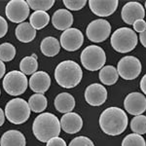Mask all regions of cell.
Masks as SVG:
<instances>
[{"instance_id": "1", "label": "cell", "mask_w": 146, "mask_h": 146, "mask_svg": "<svg viewBox=\"0 0 146 146\" xmlns=\"http://www.w3.org/2000/svg\"><path fill=\"white\" fill-rule=\"evenodd\" d=\"M128 115L119 107L106 108L100 116V127L104 133L111 136L120 135L128 127Z\"/></svg>"}, {"instance_id": "2", "label": "cell", "mask_w": 146, "mask_h": 146, "mask_svg": "<svg viewBox=\"0 0 146 146\" xmlns=\"http://www.w3.org/2000/svg\"><path fill=\"white\" fill-rule=\"evenodd\" d=\"M60 123L56 115L45 112L39 114L34 119L32 131L35 137L41 142H48L60 133Z\"/></svg>"}, {"instance_id": "3", "label": "cell", "mask_w": 146, "mask_h": 146, "mask_svg": "<svg viewBox=\"0 0 146 146\" xmlns=\"http://www.w3.org/2000/svg\"><path fill=\"white\" fill-rule=\"evenodd\" d=\"M83 77L81 66L74 60H63L55 69V79L60 87L72 89L78 86Z\"/></svg>"}, {"instance_id": "4", "label": "cell", "mask_w": 146, "mask_h": 146, "mask_svg": "<svg viewBox=\"0 0 146 146\" xmlns=\"http://www.w3.org/2000/svg\"><path fill=\"white\" fill-rule=\"evenodd\" d=\"M138 37L129 27H120L111 35V46L118 53H129L137 45Z\"/></svg>"}, {"instance_id": "5", "label": "cell", "mask_w": 146, "mask_h": 146, "mask_svg": "<svg viewBox=\"0 0 146 146\" xmlns=\"http://www.w3.org/2000/svg\"><path fill=\"white\" fill-rule=\"evenodd\" d=\"M28 103L23 98H16L8 101L5 106V117L12 124L21 125L27 122L30 116Z\"/></svg>"}, {"instance_id": "6", "label": "cell", "mask_w": 146, "mask_h": 146, "mask_svg": "<svg viewBox=\"0 0 146 146\" xmlns=\"http://www.w3.org/2000/svg\"><path fill=\"white\" fill-rule=\"evenodd\" d=\"M82 65L90 71L100 70L106 62V55L100 46L90 45L84 49L81 53Z\"/></svg>"}, {"instance_id": "7", "label": "cell", "mask_w": 146, "mask_h": 146, "mask_svg": "<svg viewBox=\"0 0 146 146\" xmlns=\"http://www.w3.org/2000/svg\"><path fill=\"white\" fill-rule=\"evenodd\" d=\"M28 81L27 75L18 70H12L5 74L3 79V88L8 95L17 96L27 91Z\"/></svg>"}, {"instance_id": "8", "label": "cell", "mask_w": 146, "mask_h": 146, "mask_svg": "<svg viewBox=\"0 0 146 146\" xmlns=\"http://www.w3.org/2000/svg\"><path fill=\"white\" fill-rule=\"evenodd\" d=\"M142 65L140 60L133 56H126L119 60L117 71L125 80H133L139 76Z\"/></svg>"}, {"instance_id": "9", "label": "cell", "mask_w": 146, "mask_h": 146, "mask_svg": "<svg viewBox=\"0 0 146 146\" xmlns=\"http://www.w3.org/2000/svg\"><path fill=\"white\" fill-rule=\"evenodd\" d=\"M111 33V25L106 20L98 19L89 23L86 30L87 37L94 43L105 41Z\"/></svg>"}, {"instance_id": "10", "label": "cell", "mask_w": 146, "mask_h": 146, "mask_svg": "<svg viewBox=\"0 0 146 146\" xmlns=\"http://www.w3.org/2000/svg\"><path fill=\"white\" fill-rule=\"evenodd\" d=\"M6 17L12 23H25L29 16V6L25 0H11L5 8Z\"/></svg>"}, {"instance_id": "11", "label": "cell", "mask_w": 146, "mask_h": 146, "mask_svg": "<svg viewBox=\"0 0 146 146\" xmlns=\"http://www.w3.org/2000/svg\"><path fill=\"white\" fill-rule=\"evenodd\" d=\"M84 43V35L78 28L70 27L64 30L60 35V44L67 52H75Z\"/></svg>"}, {"instance_id": "12", "label": "cell", "mask_w": 146, "mask_h": 146, "mask_svg": "<svg viewBox=\"0 0 146 146\" xmlns=\"http://www.w3.org/2000/svg\"><path fill=\"white\" fill-rule=\"evenodd\" d=\"M124 106L126 111L131 115H142L146 110V98L144 95L137 92L129 94L125 98Z\"/></svg>"}, {"instance_id": "13", "label": "cell", "mask_w": 146, "mask_h": 146, "mask_svg": "<svg viewBox=\"0 0 146 146\" xmlns=\"http://www.w3.org/2000/svg\"><path fill=\"white\" fill-rule=\"evenodd\" d=\"M121 17L127 25H133L138 20H143L145 17V9L140 3L131 1L126 3L122 8Z\"/></svg>"}, {"instance_id": "14", "label": "cell", "mask_w": 146, "mask_h": 146, "mask_svg": "<svg viewBox=\"0 0 146 146\" xmlns=\"http://www.w3.org/2000/svg\"><path fill=\"white\" fill-rule=\"evenodd\" d=\"M85 100L92 106H100L107 100V90L101 84H91L85 91Z\"/></svg>"}, {"instance_id": "15", "label": "cell", "mask_w": 146, "mask_h": 146, "mask_svg": "<svg viewBox=\"0 0 146 146\" xmlns=\"http://www.w3.org/2000/svg\"><path fill=\"white\" fill-rule=\"evenodd\" d=\"M119 5L118 0H90L91 11L98 17H108L116 12Z\"/></svg>"}, {"instance_id": "16", "label": "cell", "mask_w": 146, "mask_h": 146, "mask_svg": "<svg viewBox=\"0 0 146 146\" xmlns=\"http://www.w3.org/2000/svg\"><path fill=\"white\" fill-rule=\"evenodd\" d=\"M60 129L62 131L69 135H74L81 131L83 127V120L78 113L69 112L62 115V117L60 120Z\"/></svg>"}, {"instance_id": "17", "label": "cell", "mask_w": 146, "mask_h": 146, "mask_svg": "<svg viewBox=\"0 0 146 146\" xmlns=\"http://www.w3.org/2000/svg\"><path fill=\"white\" fill-rule=\"evenodd\" d=\"M28 85H29L31 91L35 92L36 94L43 95L50 88L51 77L45 71H36L29 78Z\"/></svg>"}, {"instance_id": "18", "label": "cell", "mask_w": 146, "mask_h": 146, "mask_svg": "<svg viewBox=\"0 0 146 146\" xmlns=\"http://www.w3.org/2000/svg\"><path fill=\"white\" fill-rule=\"evenodd\" d=\"M52 23L58 30H66L73 25V15L66 9H58L52 17Z\"/></svg>"}, {"instance_id": "19", "label": "cell", "mask_w": 146, "mask_h": 146, "mask_svg": "<svg viewBox=\"0 0 146 146\" xmlns=\"http://www.w3.org/2000/svg\"><path fill=\"white\" fill-rule=\"evenodd\" d=\"M25 136L17 129H10L3 133L0 139V146H25Z\"/></svg>"}, {"instance_id": "20", "label": "cell", "mask_w": 146, "mask_h": 146, "mask_svg": "<svg viewBox=\"0 0 146 146\" xmlns=\"http://www.w3.org/2000/svg\"><path fill=\"white\" fill-rule=\"evenodd\" d=\"M54 105L58 112L66 114L74 109L75 100L69 93H60L56 96Z\"/></svg>"}, {"instance_id": "21", "label": "cell", "mask_w": 146, "mask_h": 146, "mask_svg": "<svg viewBox=\"0 0 146 146\" xmlns=\"http://www.w3.org/2000/svg\"><path fill=\"white\" fill-rule=\"evenodd\" d=\"M16 37L23 43H29L36 36V30L30 25L29 23H22L16 27Z\"/></svg>"}, {"instance_id": "22", "label": "cell", "mask_w": 146, "mask_h": 146, "mask_svg": "<svg viewBox=\"0 0 146 146\" xmlns=\"http://www.w3.org/2000/svg\"><path fill=\"white\" fill-rule=\"evenodd\" d=\"M40 50L46 56H55L60 53V41L53 36L44 38L40 44Z\"/></svg>"}, {"instance_id": "23", "label": "cell", "mask_w": 146, "mask_h": 146, "mask_svg": "<svg viewBox=\"0 0 146 146\" xmlns=\"http://www.w3.org/2000/svg\"><path fill=\"white\" fill-rule=\"evenodd\" d=\"M98 78H100V82L107 86H111L117 83L119 78V74L117 71V68L114 67L113 65H106L103 66L100 70L98 73Z\"/></svg>"}, {"instance_id": "24", "label": "cell", "mask_w": 146, "mask_h": 146, "mask_svg": "<svg viewBox=\"0 0 146 146\" xmlns=\"http://www.w3.org/2000/svg\"><path fill=\"white\" fill-rule=\"evenodd\" d=\"M50 22V16L47 12L35 11L29 17V23L35 30H39L46 27Z\"/></svg>"}, {"instance_id": "25", "label": "cell", "mask_w": 146, "mask_h": 146, "mask_svg": "<svg viewBox=\"0 0 146 146\" xmlns=\"http://www.w3.org/2000/svg\"><path fill=\"white\" fill-rule=\"evenodd\" d=\"M28 105L31 111L35 113H41L48 106L47 98L42 94H34L28 100Z\"/></svg>"}, {"instance_id": "26", "label": "cell", "mask_w": 146, "mask_h": 146, "mask_svg": "<svg viewBox=\"0 0 146 146\" xmlns=\"http://www.w3.org/2000/svg\"><path fill=\"white\" fill-rule=\"evenodd\" d=\"M38 68V62L37 60L30 56H25L20 62V69L21 72L25 75H32L36 72Z\"/></svg>"}, {"instance_id": "27", "label": "cell", "mask_w": 146, "mask_h": 146, "mask_svg": "<svg viewBox=\"0 0 146 146\" xmlns=\"http://www.w3.org/2000/svg\"><path fill=\"white\" fill-rule=\"evenodd\" d=\"M16 48L11 43L5 42L0 44V60L1 62H11L16 56Z\"/></svg>"}, {"instance_id": "28", "label": "cell", "mask_w": 146, "mask_h": 146, "mask_svg": "<svg viewBox=\"0 0 146 146\" xmlns=\"http://www.w3.org/2000/svg\"><path fill=\"white\" fill-rule=\"evenodd\" d=\"M131 129L136 135H145L146 133V116L138 115L131 121Z\"/></svg>"}, {"instance_id": "29", "label": "cell", "mask_w": 146, "mask_h": 146, "mask_svg": "<svg viewBox=\"0 0 146 146\" xmlns=\"http://www.w3.org/2000/svg\"><path fill=\"white\" fill-rule=\"evenodd\" d=\"M27 3L34 11L47 12L55 4V0H27Z\"/></svg>"}, {"instance_id": "30", "label": "cell", "mask_w": 146, "mask_h": 146, "mask_svg": "<svg viewBox=\"0 0 146 146\" xmlns=\"http://www.w3.org/2000/svg\"><path fill=\"white\" fill-rule=\"evenodd\" d=\"M122 146H146V142L143 136L136 133H131L125 136L122 141Z\"/></svg>"}, {"instance_id": "31", "label": "cell", "mask_w": 146, "mask_h": 146, "mask_svg": "<svg viewBox=\"0 0 146 146\" xmlns=\"http://www.w3.org/2000/svg\"><path fill=\"white\" fill-rule=\"evenodd\" d=\"M63 4L68 11H79L87 4V0H63Z\"/></svg>"}, {"instance_id": "32", "label": "cell", "mask_w": 146, "mask_h": 146, "mask_svg": "<svg viewBox=\"0 0 146 146\" xmlns=\"http://www.w3.org/2000/svg\"><path fill=\"white\" fill-rule=\"evenodd\" d=\"M68 146H95V144L87 136H77L70 141Z\"/></svg>"}, {"instance_id": "33", "label": "cell", "mask_w": 146, "mask_h": 146, "mask_svg": "<svg viewBox=\"0 0 146 146\" xmlns=\"http://www.w3.org/2000/svg\"><path fill=\"white\" fill-rule=\"evenodd\" d=\"M133 29L135 32H138V33H142L146 30V22L144 20H138L133 23Z\"/></svg>"}, {"instance_id": "34", "label": "cell", "mask_w": 146, "mask_h": 146, "mask_svg": "<svg viewBox=\"0 0 146 146\" xmlns=\"http://www.w3.org/2000/svg\"><path fill=\"white\" fill-rule=\"evenodd\" d=\"M46 146H67V144L64 139H62L60 136H56V137H54L49 140Z\"/></svg>"}, {"instance_id": "35", "label": "cell", "mask_w": 146, "mask_h": 146, "mask_svg": "<svg viewBox=\"0 0 146 146\" xmlns=\"http://www.w3.org/2000/svg\"><path fill=\"white\" fill-rule=\"evenodd\" d=\"M8 32V23L3 17L0 16V38L4 37Z\"/></svg>"}, {"instance_id": "36", "label": "cell", "mask_w": 146, "mask_h": 146, "mask_svg": "<svg viewBox=\"0 0 146 146\" xmlns=\"http://www.w3.org/2000/svg\"><path fill=\"white\" fill-rule=\"evenodd\" d=\"M140 90L144 95H146V74L140 80Z\"/></svg>"}, {"instance_id": "37", "label": "cell", "mask_w": 146, "mask_h": 146, "mask_svg": "<svg viewBox=\"0 0 146 146\" xmlns=\"http://www.w3.org/2000/svg\"><path fill=\"white\" fill-rule=\"evenodd\" d=\"M139 40H140V43L142 44L143 47L146 48V30L142 33H139Z\"/></svg>"}, {"instance_id": "38", "label": "cell", "mask_w": 146, "mask_h": 146, "mask_svg": "<svg viewBox=\"0 0 146 146\" xmlns=\"http://www.w3.org/2000/svg\"><path fill=\"white\" fill-rule=\"evenodd\" d=\"M5 71H6L5 64H4L3 62H1V60H0V79H1L4 75H5Z\"/></svg>"}, {"instance_id": "39", "label": "cell", "mask_w": 146, "mask_h": 146, "mask_svg": "<svg viewBox=\"0 0 146 146\" xmlns=\"http://www.w3.org/2000/svg\"><path fill=\"white\" fill-rule=\"evenodd\" d=\"M4 122H5V113L0 108V127L4 124Z\"/></svg>"}, {"instance_id": "40", "label": "cell", "mask_w": 146, "mask_h": 146, "mask_svg": "<svg viewBox=\"0 0 146 146\" xmlns=\"http://www.w3.org/2000/svg\"><path fill=\"white\" fill-rule=\"evenodd\" d=\"M145 9H146V1H145Z\"/></svg>"}, {"instance_id": "41", "label": "cell", "mask_w": 146, "mask_h": 146, "mask_svg": "<svg viewBox=\"0 0 146 146\" xmlns=\"http://www.w3.org/2000/svg\"><path fill=\"white\" fill-rule=\"evenodd\" d=\"M0 96H1V91H0Z\"/></svg>"}]
</instances>
